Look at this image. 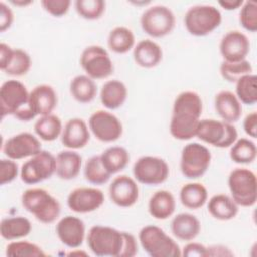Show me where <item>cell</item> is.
I'll return each instance as SVG.
<instances>
[{"instance_id": "obj_1", "label": "cell", "mask_w": 257, "mask_h": 257, "mask_svg": "<svg viewBox=\"0 0 257 257\" xmlns=\"http://www.w3.org/2000/svg\"><path fill=\"white\" fill-rule=\"evenodd\" d=\"M86 240L89 250L96 256L133 257L138 253L135 236L112 227L92 226L88 231Z\"/></svg>"}, {"instance_id": "obj_2", "label": "cell", "mask_w": 257, "mask_h": 257, "mask_svg": "<svg viewBox=\"0 0 257 257\" xmlns=\"http://www.w3.org/2000/svg\"><path fill=\"white\" fill-rule=\"evenodd\" d=\"M202 111L203 101L197 92L187 90L179 93L173 104L170 121L172 137L180 141H188L196 137Z\"/></svg>"}, {"instance_id": "obj_3", "label": "cell", "mask_w": 257, "mask_h": 257, "mask_svg": "<svg viewBox=\"0 0 257 257\" xmlns=\"http://www.w3.org/2000/svg\"><path fill=\"white\" fill-rule=\"evenodd\" d=\"M29 92L26 86L15 79H9L0 87V104L2 117L13 115L21 121H29L34 118L29 106Z\"/></svg>"}, {"instance_id": "obj_4", "label": "cell", "mask_w": 257, "mask_h": 257, "mask_svg": "<svg viewBox=\"0 0 257 257\" xmlns=\"http://www.w3.org/2000/svg\"><path fill=\"white\" fill-rule=\"evenodd\" d=\"M21 204L27 212L43 224L55 222L61 211L59 202L41 188L25 190L21 195Z\"/></svg>"}, {"instance_id": "obj_5", "label": "cell", "mask_w": 257, "mask_h": 257, "mask_svg": "<svg viewBox=\"0 0 257 257\" xmlns=\"http://www.w3.org/2000/svg\"><path fill=\"white\" fill-rule=\"evenodd\" d=\"M142 248L152 257H179L182 251L177 242L160 227L147 225L139 233Z\"/></svg>"}, {"instance_id": "obj_6", "label": "cell", "mask_w": 257, "mask_h": 257, "mask_svg": "<svg viewBox=\"0 0 257 257\" xmlns=\"http://www.w3.org/2000/svg\"><path fill=\"white\" fill-rule=\"evenodd\" d=\"M222 14L213 5H194L190 7L184 17L188 32L194 36H206L220 26Z\"/></svg>"}, {"instance_id": "obj_7", "label": "cell", "mask_w": 257, "mask_h": 257, "mask_svg": "<svg viewBox=\"0 0 257 257\" xmlns=\"http://www.w3.org/2000/svg\"><path fill=\"white\" fill-rule=\"evenodd\" d=\"M231 198L238 206L252 207L257 201V179L253 171L246 168L234 169L228 178Z\"/></svg>"}, {"instance_id": "obj_8", "label": "cell", "mask_w": 257, "mask_h": 257, "mask_svg": "<svg viewBox=\"0 0 257 257\" xmlns=\"http://www.w3.org/2000/svg\"><path fill=\"white\" fill-rule=\"evenodd\" d=\"M196 137L217 148H229L238 139V132L233 123L213 118L200 119Z\"/></svg>"}, {"instance_id": "obj_9", "label": "cell", "mask_w": 257, "mask_h": 257, "mask_svg": "<svg viewBox=\"0 0 257 257\" xmlns=\"http://www.w3.org/2000/svg\"><path fill=\"white\" fill-rule=\"evenodd\" d=\"M140 23L145 33L152 37L160 38L173 31L176 25V17L169 7L154 5L143 12Z\"/></svg>"}, {"instance_id": "obj_10", "label": "cell", "mask_w": 257, "mask_h": 257, "mask_svg": "<svg viewBox=\"0 0 257 257\" xmlns=\"http://www.w3.org/2000/svg\"><path fill=\"white\" fill-rule=\"evenodd\" d=\"M211 160V152L206 146L199 143H189L182 150L181 172L188 179H199L209 169Z\"/></svg>"}, {"instance_id": "obj_11", "label": "cell", "mask_w": 257, "mask_h": 257, "mask_svg": "<svg viewBox=\"0 0 257 257\" xmlns=\"http://www.w3.org/2000/svg\"><path fill=\"white\" fill-rule=\"evenodd\" d=\"M56 170V159L48 151L41 150L22 164L20 179L27 185H34L49 179Z\"/></svg>"}, {"instance_id": "obj_12", "label": "cell", "mask_w": 257, "mask_h": 257, "mask_svg": "<svg viewBox=\"0 0 257 257\" xmlns=\"http://www.w3.org/2000/svg\"><path fill=\"white\" fill-rule=\"evenodd\" d=\"M80 66L87 76L94 79H103L113 72L112 60L102 46L89 45L80 55Z\"/></svg>"}, {"instance_id": "obj_13", "label": "cell", "mask_w": 257, "mask_h": 257, "mask_svg": "<svg viewBox=\"0 0 257 257\" xmlns=\"http://www.w3.org/2000/svg\"><path fill=\"white\" fill-rule=\"evenodd\" d=\"M135 179L144 185L163 184L169 177L170 168L167 162L159 157L144 156L139 158L133 167Z\"/></svg>"}, {"instance_id": "obj_14", "label": "cell", "mask_w": 257, "mask_h": 257, "mask_svg": "<svg viewBox=\"0 0 257 257\" xmlns=\"http://www.w3.org/2000/svg\"><path fill=\"white\" fill-rule=\"evenodd\" d=\"M89 131L100 142L111 143L118 140L122 135L120 120L106 110L94 111L88 119Z\"/></svg>"}, {"instance_id": "obj_15", "label": "cell", "mask_w": 257, "mask_h": 257, "mask_svg": "<svg viewBox=\"0 0 257 257\" xmlns=\"http://www.w3.org/2000/svg\"><path fill=\"white\" fill-rule=\"evenodd\" d=\"M68 208L78 214L91 213L99 209L104 203L101 190L92 187H80L72 190L67 196Z\"/></svg>"}, {"instance_id": "obj_16", "label": "cell", "mask_w": 257, "mask_h": 257, "mask_svg": "<svg viewBox=\"0 0 257 257\" xmlns=\"http://www.w3.org/2000/svg\"><path fill=\"white\" fill-rule=\"evenodd\" d=\"M2 151L8 159L21 160L39 153L41 151V143L34 135L24 132L6 140Z\"/></svg>"}, {"instance_id": "obj_17", "label": "cell", "mask_w": 257, "mask_h": 257, "mask_svg": "<svg viewBox=\"0 0 257 257\" xmlns=\"http://www.w3.org/2000/svg\"><path fill=\"white\" fill-rule=\"evenodd\" d=\"M219 49L224 61H242L250 52V40L243 32L231 30L222 37Z\"/></svg>"}, {"instance_id": "obj_18", "label": "cell", "mask_w": 257, "mask_h": 257, "mask_svg": "<svg viewBox=\"0 0 257 257\" xmlns=\"http://www.w3.org/2000/svg\"><path fill=\"white\" fill-rule=\"evenodd\" d=\"M108 193L112 203L121 208L134 206L140 196L137 182L126 175L115 177L109 185Z\"/></svg>"}, {"instance_id": "obj_19", "label": "cell", "mask_w": 257, "mask_h": 257, "mask_svg": "<svg viewBox=\"0 0 257 257\" xmlns=\"http://www.w3.org/2000/svg\"><path fill=\"white\" fill-rule=\"evenodd\" d=\"M55 232L62 244L75 249L80 247L84 241L85 225L81 219L68 215L57 222Z\"/></svg>"}, {"instance_id": "obj_20", "label": "cell", "mask_w": 257, "mask_h": 257, "mask_svg": "<svg viewBox=\"0 0 257 257\" xmlns=\"http://www.w3.org/2000/svg\"><path fill=\"white\" fill-rule=\"evenodd\" d=\"M57 105V94L48 84H39L29 92L28 106L36 117L52 113Z\"/></svg>"}, {"instance_id": "obj_21", "label": "cell", "mask_w": 257, "mask_h": 257, "mask_svg": "<svg viewBox=\"0 0 257 257\" xmlns=\"http://www.w3.org/2000/svg\"><path fill=\"white\" fill-rule=\"evenodd\" d=\"M61 143L69 150H77L86 146L90 139L89 127L79 117H73L66 121L61 133Z\"/></svg>"}, {"instance_id": "obj_22", "label": "cell", "mask_w": 257, "mask_h": 257, "mask_svg": "<svg viewBox=\"0 0 257 257\" xmlns=\"http://www.w3.org/2000/svg\"><path fill=\"white\" fill-rule=\"evenodd\" d=\"M215 109L223 121L234 123L242 115V104L235 93L222 90L215 96Z\"/></svg>"}, {"instance_id": "obj_23", "label": "cell", "mask_w": 257, "mask_h": 257, "mask_svg": "<svg viewBox=\"0 0 257 257\" xmlns=\"http://www.w3.org/2000/svg\"><path fill=\"white\" fill-rule=\"evenodd\" d=\"M133 55L139 66L153 68L162 61L163 50L157 42L151 39H143L135 45Z\"/></svg>"}, {"instance_id": "obj_24", "label": "cell", "mask_w": 257, "mask_h": 257, "mask_svg": "<svg viewBox=\"0 0 257 257\" xmlns=\"http://www.w3.org/2000/svg\"><path fill=\"white\" fill-rule=\"evenodd\" d=\"M173 235L181 241H192L201 232V223L199 219L190 213H180L171 223Z\"/></svg>"}, {"instance_id": "obj_25", "label": "cell", "mask_w": 257, "mask_h": 257, "mask_svg": "<svg viewBox=\"0 0 257 257\" xmlns=\"http://www.w3.org/2000/svg\"><path fill=\"white\" fill-rule=\"evenodd\" d=\"M176 209V200L174 195L167 190L155 192L148 204L150 215L157 220H166L170 218Z\"/></svg>"}, {"instance_id": "obj_26", "label": "cell", "mask_w": 257, "mask_h": 257, "mask_svg": "<svg viewBox=\"0 0 257 257\" xmlns=\"http://www.w3.org/2000/svg\"><path fill=\"white\" fill-rule=\"evenodd\" d=\"M55 159V174L59 179L68 181L78 176L82 165V158L78 153L72 150L61 151L57 154Z\"/></svg>"}, {"instance_id": "obj_27", "label": "cell", "mask_w": 257, "mask_h": 257, "mask_svg": "<svg viewBox=\"0 0 257 257\" xmlns=\"http://www.w3.org/2000/svg\"><path fill=\"white\" fill-rule=\"evenodd\" d=\"M100 101L107 109H117L125 102L127 88L125 84L117 79L107 80L100 89Z\"/></svg>"}, {"instance_id": "obj_28", "label": "cell", "mask_w": 257, "mask_h": 257, "mask_svg": "<svg viewBox=\"0 0 257 257\" xmlns=\"http://www.w3.org/2000/svg\"><path fill=\"white\" fill-rule=\"evenodd\" d=\"M208 212L217 220L229 221L237 216L239 206L230 196L217 194L208 201Z\"/></svg>"}, {"instance_id": "obj_29", "label": "cell", "mask_w": 257, "mask_h": 257, "mask_svg": "<svg viewBox=\"0 0 257 257\" xmlns=\"http://www.w3.org/2000/svg\"><path fill=\"white\" fill-rule=\"evenodd\" d=\"M30 221L22 216L4 218L0 224V235L3 239L12 241L24 238L31 232Z\"/></svg>"}, {"instance_id": "obj_30", "label": "cell", "mask_w": 257, "mask_h": 257, "mask_svg": "<svg viewBox=\"0 0 257 257\" xmlns=\"http://www.w3.org/2000/svg\"><path fill=\"white\" fill-rule=\"evenodd\" d=\"M208 200L207 188L198 182L185 184L180 190V201L183 206L191 210L203 207Z\"/></svg>"}, {"instance_id": "obj_31", "label": "cell", "mask_w": 257, "mask_h": 257, "mask_svg": "<svg viewBox=\"0 0 257 257\" xmlns=\"http://www.w3.org/2000/svg\"><path fill=\"white\" fill-rule=\"evenodd\" d=\"M69 91L76 101L80 103H88L96 96L97 87L92 78L86 74H79L71 79Z\"/></svg>"}, {"instance_id": "obj_32", "label": "cell", "mask_w": 257, "mask_h": 257, "mask_svg": "<svg viewBox=\"0 0 257 257\" xmlns=\"http://www.w3.org/2000/svg\"><path fill=\"white\" fill-rule=\"evenodd\" d=\"M100 156L104 169L110 174L122 171L130 162V154L123 147L112 146L104 150Z\"/></svg>"}, {"instance_id": "obj_33", "label": "cell", "mask_w": 257, "mask_h": 257, "mask_svg": "<svg viewBox=\"0 0 257 257\" xmlns=\"http://www.w3.org/2000/svg\"><path fill=\"white\" fill-rule=\"evenodd\" d=\"M135 34L125 26H116L110 30L107 37L108 48L118 54L128 52L135 47Z\"/></svg>"}, {"instance_id": "obj_34", "label": "cell", "mask_w": 257, "mask_h": 257, "mask_svg": "<svg viewBox=\"0 0 257 257\" xmlns=\"http://www.w3.org/2000/svg\"><path fill=\"white\" fill-rule=\"evenodd\" d=\"M62 128L61 119L53 113L40 116L34 123L35 134L45 142L55 141L61 136Z\"/></svg>"}, {"instance_id": "obj_35", "label": "cell", "mask_w": 257, "mask_h": 257, "mask_svg": "<svg viewBox=\"0 0 257 257\" xmlns=\"http://www.w3.org/2000/svg\"><path fill=\"white\" fill-rule=\"evenodd\" d=\"M31 67V58L29 54L23 49L16 48L10 53V56L6 63L0 67L8 75L22 76L26 74Z\"/></svg>"}, {"instance_id": "obj_36", "label": "cell", "mask_w": 257, "mask_h": 257, "mask_svg": "<svg viewBox=\"0 0 257 257\" xmlns=\"http://www.w3.org/2000/svg\"><path fill=\"white\" fill-rule=\"evenodd\" d=\"M257 156V148L253 141L247 138L237 139L231 146L230 158L237 164H251Z\"/></svg>"}, {"instance_id": "obj_37", "label": "cell", "mask_w": 257, "mask_h": 257, "mask_svg": "<svg viewBox=\"0 0 257 257\" xmlns=\"http://www.w3.org/2000/svg\"><path fill=\"white\" fill-rule=\"evenodd\" d=\"M236 96L241 103L253 105L257 102V77L250 73L236 81Z\"/></svg>"}, {"instance_id": "obj_38", "label": "cell", "mask_w": 257, "mask_h": 257, "mask_svg": "<svg viewBox=\"0 0 257 257\" xmlns=\"http://www.w3.org/2000/svg\"><path fill=\"white\" fill-rule=\"evenodd\" d=\"M83 173L85 180L92 185H103L109 180L111 176L104 169L99 155L92 156L86 161Z\"/></svg>"}, {"instance_id": "obj_39", "label": "cell", "mask_w": 257, "mask_h": 257, "mask_svg": "<svg viewBox=\"0 0 257 257\" xmlns=\"http://www.w3.org/2000/svg\"><path fill=\"white\" fill-rule=\"evenodd\" d=\"M252 72V64L246 59L238 62L223 61L220 65V73L222 77L229 82H236L242 76Z\"/></svg>"}, {"instance_id": "obj_40", "label": "cell", "mask_w": 257, "mask_h": 257, "mask_svg": "<svg viewBox=\"0 0 257 257\" xmlns=\"http://www.w3.org/2000/svg\"><path fill=\"white\" fill-rule=\"evenodd\" d=\"M6 256L10 257H44L46 253L36 244L28 241H13L6 246Z\"/></svg>"}, {"instance_id": "obj_41", "label": "cell", "mask_w": 257, "mask_h": 257, "mask_svg": "<svg viewBox=\"0 0 257 257\" xmlns=\"http://www.w3.org/2000/svg\"><path fill=\"white\" fill-rule=\"evenodd\" d=\"M74 7L80 17L87 20H95L104 13L105 2L103 0H76Z\"/></svg>"}, {"instance_id": "obj_42", "label": "cell", "mask_w": 257, "mask_h": 257, "mask_svg": "<svg viewBox=\"0 0 257 257\" xmlns=\"http://www.w3.org/2000/svg\"><path fill=\"white\" fill-rule=\"evenodd\" d=\"M239 20L241 25L250 32L257 30V3L245 1L240 7Z\"/></svg>"}, {"instance_id": "obj_43", "label": "cell", "mask_w": 257, "mask_h": 257, "mask_svg": "<svg viewBox=\"0 0 257 257\" xmlns=\"http://www.w3.org/2000/svg\"><path fill=\"white\" fill-rule=\"evenodd\" d=\"M19 170L18 165L14 160L1 159L0 161V184H9L16 179Z\"/></svg>"}, {"instance_id": "obj_44", "label": "cell", "mask_w": 257, "mask_h": 257, "mask_svg": "<svg viewBox=\"0 0 257 257\" xmlns=\"http://www.w3.org/2000/svg\"><path fill=\"white\" fill-rule=\"evenodd\" d=\"M43 9L54 17H61L65 15L71 5L69 0H42L40 2Z\"/></svg>"}, {"instance_id": "obj_45", "label": "cell", "mask_w": 257, "mask_h": 257, "mask_svg": "<svg viewBox=\"0 0 257 257\" xmlns=\"http://www.w3.org/2000/svg\"><path fill=\"white\" fill-rule=\"evenodd\" d=\"M14 15L10 7L3 1L0 2V31L9 29L13 23Z\"/></svg>"}, {"instance_id": "obj_46", "label": "cell", "mask_w": 257, "mask_h": 257, "mask_svg": "<svg viewBox=\"0 0 257 257\" xmlns=\"http://www.w3.org/2000/svg\"><path fill=\"white\" fill-rule=\"evenodd\" d=\"M182 256L186 257H208V250L207 247L201 243L190 242L183 248Z\"/></svg>"}, {"instance_id": "obj_47", "label": "cell", "mask_w": 257, "mask_h": 257, "mask_svg": "<svg viewBox=\"0 0 257 257\" xmlns=\"http://www.w3.org/2000/svg\"><path fill=\"white\" fill-rule=\"evenodd\" d=\"M243 128L245 133L251 137L256 138L257 136V113L255 111L247 114L243 121Z\"/></svg>"}, {"instance_id": "obj_48", "label": "cell", "mask_w": 257, "mask_h": 257, "mask_svg": "<svg viewBox=\"0 0 257 257\" xmlns=\"http://www.w3.org/2000/svg\"><path fill=\"white\" fill-rule=\"evenodd\" d=\"M208 256H233L234 253L224 245H212L207 247Z\"/></svg>"}, {"instance_id": "obj_49", "label": "cell", "mask_w": 257, "mask_h": 257, "mask_svg": "<svg viewBox=\"0 0 257 257\" xmlns=\"http://www.w3.org/2000/svg\"><path fill=\"white\" fill-rule=\"evenodd\" d=\"M243 2V0H221L218 3L226 10H235L237 8H240Z\"/></svg>"}, {"instance_id": "obj_50", "label": "cell", "mask_w": 257, "mask_h": 257, "mask_svg": "<svg viewBox=\"0 0 257 257\" xmlns=\"http://www.w3.org/2000/svg\"><path fill=\"white\" fill-rule=\"evenodd\" d=\"M33 1H31V0H11L10 1V3L11 4H13V5H15V6H27V5H29V4H31Z\"/></svg>"}]
</instances>
